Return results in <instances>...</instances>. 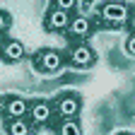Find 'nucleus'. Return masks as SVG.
<instances>
[{
    "label": "nucleus",
    "mask_w": 135,
    "mask_h": 135,
    "mask_svg": "<svg viewBox=\"0 0 135 135\" xmlns=\"http://www.w3.org/2000/svg\"><path fill=\"white\" fill-rule=\"evenodd\" d=\"M97 20L109 29H126L133 20V7L123 0H101L97 7Z\"/></svg>",
    "instance_id": "f257e3e1"
},
{
    "label": "nucleus",
    "mask_w": 135,
    "mask_h": 135,
    "mask_svg": "<svg viewBox=\"0 0 135 135\" xmlns=\"http://www.w3.org/2000/svg\"><path fill=\"white\" fill-rule=\"evenodd\" d=\"M68 63V53L65 51H58V48H51V46H44L39 51L31 53V68L41 75H53V73H60Z\"/></svg>",
    "instance_id": "f03ea898"
},
{
    "label": "nucleus",
    "mask_w": 135,
    "mask_h": 135,
    "mask_svg": "<svg viewBox=\"0 0 135 135\" xmlns=\"http://www.w3.org/2000/svg\"><path fill=\"white\" fill-rule=\"evenodd\" d=\"M29 104L31 101L22 94H5L0 99V116L5 121H12V118H27L29 116Z\"/></svg>",
    "instance_id": "7ed1b4c3"
},
{
    "label": "nucleus",
    "mask_w": 135,
    "mask_h": 135,
    "mask_svg": "<svg viewBox=\"0 0 135 135\" xmlns=\"http://www.w3.org/2000/svg\"><path fill=\"white\" fill-rule=\"evenodd\" d=\"M65 53H68V63L75 68H82V70H87L97 63V51L87 41H73Z\"/></svg>",
    "instance_id": "20e7f679"
},
{
    "label": "nucleus",
    "mask_w": 135,
    "mask_h": 135,
    "mask_svg": "<svg viewBox=\"0 0 135 135\" xmlns=\"http://www.w3.org/2000/svg\"><path fill=\"white\" fill-rule=\"evenodd\" d=\"M56 109H53V101L48 99H34L29 104V123L31 128H44L53 121Z\"/></svg>",
    "instance_id": "39448f33"
},
{
    "label": "nucleus",
    "mask_w": 135,
    "mask_h": 135,
    "mask_svg": "<svg viewBox=\"0 0 135 135\" xmlns=\"http://www.w3.org/2000/svg\"><path fill=\"white\" fill-rule=\"evenodd\" d=\"M27 58V48L20 39H12V36H0V60L7 63V65H17Z\"/></svg>",
    "instance_id": "423d86ee"
},
{
    "label": "nucleus",
    "mask_w": 135,
    "mask_h": 135,
    "mask_svg": "<svg viewBox=\"0 0 135 135\" xmlns=\"http://www.w3.org/2000/svg\"><path fill=\"white\" fill-rule=\"evenodd\" d=\"M53 109L58 118H77L80 109H82V99L77 92H63L53 99Z\"/></svg>",
    "instance_id": "0eeeda50"
},
{
    "label": "nucleus",
    "mask_w": 135,
    "mask_h": 135,
    "mask_svg": "<svg viewBox=\"0 0 135 135\" xmlns=\"http://www.w3.org/2000/svg\"><path fill=\"white\" fill-rule=\"evenodd\" d=\"M70 22H73V12H65L58 7H48L44 15V29L53 31V34H65Z\"/></svg>",
    "instance_id": "6e6552de"
},
{
    "label": "nucleus",
    "mask_w": 135,
    "mask_h": 135,
    "mask_svg": "<svg viewBox=\"0 0 135 135\" xmlns=\"http://www.w3.org/2000/svg\"><path fill=\"white\" fill-rule=\"evenodd\" d=\"M94 29H97V24H94V20L89 15H73V22H70V27H68L65 34L73 41H84V39L92 36Z\"/></svg>",
    "instance_id": "1a4fd4ad"
},
{
    "label": "nucleus",
    "mask_w": 135,
    "mask_h": 135,
    "mask_svg": "<svg viewBox=\"0 0 135 135\" xmlns=\"http://www.w3.org/2000/svg\"><path fill=\"white\" fill-rule=\"evenodd\" d=\"M31 123L27 118H12V121H5V133L7 135H31Z\"/></svg>",
    "instance_id": "9d476101"
},
{
    "label": "nucleus",
    "mask_w": 135,
    "mask_h": 135,
    "mask_svg": "<svg viewBox=\"0 0 135 135\" xmlns=\"http://www.w3.org/2000/svg\"><path fill=\"white\" fill-rule=\"evenodd\" d=\"M56 135H82V126L77 118H60L56 126Z\"/></svg>",
    "instance_id": "9b49d317"
},
{
    "label": "nucleus",
    "mask_w": 135,
    "mask_h": 135,
    "mask_svg": "<svg viewBox=\"0 0 135 135\" xmlns=\"http://www.w3.org/2000/svg\"><path fill=\"white\" fill-rule=\"evenodd\" d=\"M51 7H58V10H65V12H73L77 10V0H51Z\"/></svg>",
    "instance_id": "f8f14e48"
},
{
    "label": "nucleus",
    "mask_w": 135,
    "mask_h": 135,
    "mask_svg": "<svg viewBox=\"0 0 135 135\" xmlns=\"http://www.w3.org/2000/svg\"><path fill=\"white\" fill-rule=\"evenodd\" d=\"M12 27V15L7 12V10H3L0 7V36H5V31Z\"/></svg>",
    "instance_id": "ddd939ff"
},
{
    "label": "nucleus",
    "mask_w": 135,
    "mask_h": 135,
    "mask_svg": "<svg viewBox=\"0 0 135 135\" xmlns=\"http://www.w3.org/2000/svg\"><path fill=\"white\" fill-rule=\"evenodd\" d=\"M123 48H126V53H128V56H133V58H135V31H130L128 36H126Z\"/></svg>",
    "instance_id": "4468645a"
},
{
    "label": "nucleus",
    "mask_w": 135,
    "mask_h": 135,
    "mask_svg": "<svg viewBox=\"0 0 135 135\" xmlns=\"http://www.w3.org/2000/svg\"><path fill=\"white\" fill-rule=\"evenodd\" d=\"M116 135H133V133H116Z\"/></svg>",
    "instance_id": "2eb2a0df"
}]
</instances>
